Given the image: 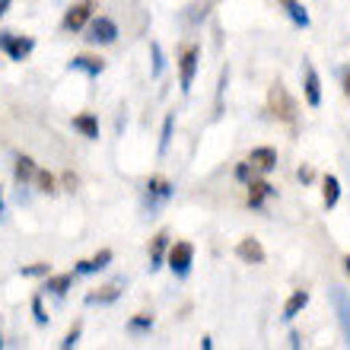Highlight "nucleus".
Segmentation results:
<instances>
[{"label":"nucleus","instance_id":"1","mask_svg":"<svg viewBox=\"0 0 350 350\" xmlns=\"http://www.w3.org/2000/svg\"><path fill=\"white\" fill-rule=\"evenodd\" d=\"M267 109H271V115L280 118V121H293L296 118V99L286 92L284 83L271 86V92H267Z\"/></svg>","mask_w":350,"mask_h":350},{"label":"nucleus","instance_id":"2","mask_svg":"<svg viewBox=\"0 0 350 350\" xmlns=\"http://www.w3.org/2000/svg\"><path fill=\"white\" fill-rule=\"evenodd\" d=\"M32 48H36V38L13 36V32H0V51H7L10 61H23Z\"/></svg>","mask_w":350,"mask_h":350},{"label":"nucleus","instance_id":"3","mask_svg":"<svg viewBox=\"0 0 350 350\" xmlns=\"http://www.w3.org/2000/svg\"><path fill=\"white\" fill-rule=\"evenodd\" d=\"M92 10H96V3H92V0H77L74 7H67L64 23H61V26H64L67 32H80V29H83L86 23H90Z\"/></svg>","mask_w":350,"mask_h":350},{"label":"nucleus","instance_id":"4","mask_svg":"<svg viewBox=\"0 0 350 350\" xmlns=\"http://www.w3.org/2000/svg\"><path fill=\"white\" fill-rule=\"evenodd\" d=\"M191 261H194V245L191 242H175L169 249V267H172L175 277H185L191 271Z\"/></svg>","mask_w":350,"mask_h":350},{"label":"nucleus","instance_id":"5","mask_svg":"<svg viewBox=\"0 0 350 350\" xmlns=\"http://www.w3.org/2000/svg\"><path fill=\"white\" fill-rule=\"evenodd\" d=\"M86 38H90L92 45H111V42L118 38V26H115L109 16H99V19H92L90 23Z\"/></svg>","mask_w":350,"mask_h":350},{"label":"nucleus","instance_id":"6","mask_svg":"<svg viewBox=\"0 0 350 350\" xmlns=\"http://www.w3.org/2000/svg\"><path fill=\"white\" fill-rule=\"evenodd\" d=\"M332 303H334V309H338V325H341V332H344V344L350 347V296L344 293L341 286H334Z\"/></svg>","mask_w":350,"mask_h":350},{"label":"nucleus","instance_id":"7","mask_svg":"<svg viewBox=\"0 0 350 350\" xmlns=\"http://www.w3.org/2000/svg\"><path fill=\"white\" fill-rule=\"evenodd\" d=\"M245 163L255 169V175H267V172H274V166H277V153L271 147H258L245 157Z\"/></svg>","mask_w":350,"mask_h":350},{"label":"nucleus","instance_id":"8","mask_svg":"<svg viewBox=\"0 0 350 350\" xmlns=\"http://www.w3.org/2000/svg\"><path fill=\"white\" fill-rule=\"evenodd\" d=\"M198 57H201V51L198 48H185L182 61H178V83H182V92L191 90V80H194V70H198Z\"/></svg>","mask_w":350,"mask_h":350},{"label":"nucleus","instance_id":"9","mask_svg":"<svg viewBox=\"0 0 350 350\" xmlns=\"http://www.w3.org/2000/svg\"><path fill=\"white\" fill-rule=\"evenodd\" d=\"M236 255H239V258L245 261V265H261V261L267 258L258 239H242L239 245H236Z\"/></svg>","mask_w":350,"mask_h":350},{"label":"nucleus","instance_id":"10","mask_svg":"<svg viewBox=\"0 0 350 350\" xmlns=\"http://www.w3.org/2000/svg\"><path fill=\"white\" fill-rule=\"evenodd\" d=\"M306 102H309L312 109L322 105V80H319L312 64H306Z\"/></svg>","mask_w":350,"mask_h":350},{"label":"nucleus","instance_id":"11","mask_svg":"<svg viewBox=\"0 0 350 350\" xmlns=\"http://www.w3.org/2000/svg\"><path fill=\"white\" fill-rule=\"evenodd\" d=\"M306 306H309V290H293V293H290V299L284 303V319H286V322H290V319H296Z\"/></svg>","mask_w":350,"mask_h":350},{"label":"nucleus","instance_id":"12","mask_svg":"<svg viewBox=\"0 0 350 350\" xmlns=\"http://www.w3.org/2000/svg\"><path fill=\"white\" fill-rule=\"evenodd\" d=\"M271 194H274V185L261 182V178H252L249 182V207H261Z\"/></svg>","mask_w":350,"mask_h":350},{"label":"nucleus","instance_id":"13","mask_svg":"<svg viewBox=\"0 0 350 350\" xmlns=\"http://www.w3.org/2000/svg\"><path fill=\"white\" fill-rule=\"evenodd\" d=\"M70 67H74V70H86L90 77H99L102 70H105V61H102V57H90V55H77L74 61H70Z\"/></svg>","mask_w":350,"mask_h":350},{"label":"nucleus","instance_id":"14","mask_svg":"<svg viewBox=\"0 0 350 350\" xmlns=\"http://www.w3.org/2000/svg\"><path fill=\"white\" fill-rule=\"evenodd\" d=\"M109 261H111V249H102L96 258L80 261L74 274H96V271H102V267H109Z\"/></svg>","mask_w":350,"mask_h":350},{"label":"nucleus","instance_id":"15","mask_svg":"<svg viewBox=\"0 0 350 350\" xmlns=\"http://www.w3.org/2000/svg\"><path fill=\"white\" fill-rule=\"evenodd\" d=\"M118 286H99V290H92V293H86V306H111L115 299H118Z\"/></svg>","mask_w":350,"mask_h":350},{"label":"nucleus","instance_id":"16","mask_svg":"<svg viewBox=\"0 0 350 350\" xmlns=\"http://www.w3.org/2000/svg\"><path fill=\"white\" fill-rule=\"evenodd\" d=\"M74 286V274H61V277H45V293H55V296H64L67 290Z\"/></svg>","mask_w":350,"mask_h":350},{"label":"nucleus","instance_id":"17","mask_svg":"<svg viewBox=\"0 0 350 350\" xmlns=\"http://www.w3.org/2000/svg\"><path fill=\"white\" fill-rule=\"evenodd\" d=\"M338 198H341V182H338V175H328V178H325V185H322V201H325V207L332 211L334 204H338Z\"/></svg>","mask_w":350,"mask_h":350},{"label":"nucleus","instance_id":"18","mask_svg":"<svg viewBox=\"0 0 350 350\" xmlns=\"http://www.w3.org/2000/svg\"><path fill=\"white\" fill-rule=\"evenodd\" d=\"M74 128L80 131L83 137H90V140H96V137H99V121L92 118L90 111H86V115H77V118H74Z\"/></svg>","mask_w":350,"mask_h":350},{"label":"nucleus","instance_id":"19","mask_svg":"<svg viewBox=\"0 0 350 350\" xmlns=\"http://www.w3.org/2000/svg\"><path fill=\"white\" fill-rule=\"evenodd\" d=\"M147 194H150V204L153 201H166L169 194H172V185L166 178H150L147 182Z\"/></svg>","mask_w":350,"mask_h":350},{"label":"nucleus","instance_id":"20","mask_svg":"<svg viewBox=\"0 0 350 350\" xmlns=\"http://www.w3.org/2000/svg\"><path fill=\"white\" fill-rule=\"evenodd\" d=\"M280 3L286 7V13H290V19H293L296 26H303V29L309 26V13H306V7L299 0H280Z\"/></svg>","mask_w":350,"mask_h":350},{"label":"nucleus","instance_id":"21","mask_svg":"<svg viewBox=\"0 0 350 350\" xmlns=\"http://www.w3.org/2000/svg\"><path fill=\"white\" fill-rule=\"evenodd\" d=\"M36 159L32 157H16V178L19 182H29V178H36Z\"/></svg>","mask_w":350,"mask_h":350},{"label":"nucleus","instance_id":"22","mask_svg":"<svg viewBox=\"0 0 350 350\" xmlns=\"http://www.w3.org/2000/svg\"><path fill=\"white\" fill-rule=\"evenodd\" d=\"M166 232H159L157 239H153V252H150V267H153V271H157L159 267V261H163V252H166Z\"/></svg>","mask_w":350,"mask_h":350},{"label":"nucleus","instance_id":"23","mask_svg":"<svg viewBox=\"0 0 350 350\" xmlns=\"http://www.w3.org/2000/svg\"><path fill=\"white\" fill-rule=\"evenodd\" d=\"M150 328H153V315H144V312L134 315V319L128 322V332H134V334H137V332H150Z\"/></svg>","mask_w":350,"mask_h":350},{"label":"nucleus","instance_id":"24","mask_svg":"<svg viewBox=\"0 0 350 350\" xmlns=\"http://www.w3.org/2000/svg\"><path fill=\"white\" fill-rule=\"evenodd\" d=\"M172 128H175V115H166V121H163V137H159V153H166V150H169Z\"/></svg>","mask_w":350,"mask_h":350},{"label":"nucleus","instance_id":"25","mask_svg":"<svg viewBox=\"0 0 350 350\" xmlns=\"http://www.w3.org/2000/svg\"><path fill=\"white\" fill-rule=\"evenodd\" d=\"M36 182H38V191H45V194H55L57 188H55V175L51 172H36Z\"/></svg>","mask_w":350,"mask_h":350},{"label":"nucleus","instance_id":"26","mask_svg":"<svg viewBox=\"0 0 350 350\" xmlns=\"http://www.w3.org/2000/svg\"><path fill=\"white\" fill-rule=\"evenodd\" d=\"M150 55H153V77L163 74V67H166V61H163V48H159V42H150Z\"/></svg>","mask_w":350,"mask_h":350},{"label":"nucleus","instance_id":"27","mask_svg":"<svg viewBox=\"0 0 350 350\" xmlns=\"http://www.w3.org/2000/svg\"><path fill=\"white\" fill-rule=\"evenodd\" d=\"M48 271H51L48 265H29V267H19V274H23V277H48Z\"/></svg>","mask_w":350,"mask_h":350},{"label":"nucleus","instance_id":"28","mask_svg":"<svg viewBox=\"0 0 350 350\" xmlns=\"http://www.w3.org/2000/svg\"><path fill=\"white\" fill-rule=\"evenodd\" d=\"M77 341H80V325H74L70 332H67V338L61 341V350H70V347H77Z\"/></svg>","mask_w":350,"mask_h":350},{"label":"nucleus","instance_id":"29","mask_svg":"<svg viewBox=\"0 0 350 350\" xmlns=\"http://www.w3.org/2000/svg\"><path fill=\"white\" fill-rule=\"evenodd\" d=\"M32 312H36V322L38 325H48V315H45V306H42V296L32 299Z\"/></svg>","mask_w":350,"mask_h":350},{"label":"nucleus","instance_id":"30","mask_svg":"<svg viewBox=\"0 0 350 350\" xmlns=\"http://www.w3.org/2000/svg\"><path fill=\"white\" fill-rule=\"evenodd\" d=\"M236 178H239V182H252V178H255V169H252L249 163H239V166H236Z\"/></svg>","mask_w":350,"mask_h":350},{"label":"nucleus","instance_id":"31","mask_svg":"<svg viewBox=\"0 0 350 350\" xmlns=\"http://www.w3.org/2000/svg\"><path fill=\"white\" fill-rule=\"evenodd\" d=\"M64 182H67V191H74V188H77V178H74V175H70V172L64 175Z\"/></svg>","mask_w":350,"mask_h":350},{"label":"nucleus","instance_id":"32","mask_svg":"<svg viewBox=\"0 0 350 350\" xmlns=\"http://www.w3.org/2000/svg\"><path fill=\"white\" fill-rule=\"evenodd\" d=\"M299 178H303V182H312V169H299Z\"/></svg>","mask_w":350,"mask_h":350},{"label":"nucleus","instance_id":"33","mask_svg":"<svg viewBox=\"0 0 350 350\" xmlns=\"http://www.w3.org/2000/svg\"><path fill=\"white\" fill-rule=\"evenodd\" d=\"M10 7H13V0H0V16H3Z\"/></svg>","mask_w":350,"mask_h":350},{"label":"nucleus","instance_id":"34","mask_svg":"<svg viewBox=\"0 0 350 350\" xmlns=\"http://www.w3.org/2000/svg\"><path fill=\"white\" fill-rule=\"evenodd\" d=\"M344 92H347V99H350V74L344 77Z\"/></svg>","mask_w":350,"mask_h":350},{"label":"nucleus","instance_id":"35","mask_svg":"<svg viewBox=\"0 0 350 350\" xmlns=\"http://www.w3.org/2000/svg\"><path fill=\"white\" fill-rule=\"evenodd\" d=\"M344 267H347V274H350V255H347V258H344Z\"/></svg>","mask_w":350,"mask_h":350},{"label":"nucleus","instance_id":"36","mask_svg":"<svg viewBox=\"0 0 350 350\" xmlns=\"http://www.w3.org/2000/svg\"><path fill=\"white\" fill-rule=\"evenodd\" d=\"M0 213H3V194H0Z\"/></svg>","mask_w":350,"mask_h":350},{"label":"nucleus","instance_id":"37","mask_svg":"<svg viewBox=\"0 0 350 350\" xmlns=\"http://www.w3.org/2000/svg\"><path fill=\"white\" fill-rule=\"evenodd\" d=\"M0 347H3V341H0Z\"/></svg>","mask_w":350,"mask_h":350}]
</instances>
